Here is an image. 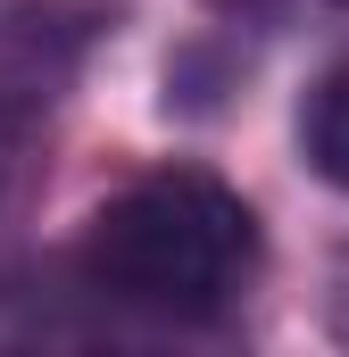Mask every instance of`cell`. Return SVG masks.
Returning a JSON list of instances; mask_svg holds the SVG:
<instances>
[{
	"label": "cell",
	"instance_id": "cell-1",
	"mask_svg": "<svg viewBox=\"0 0 349 357\" xmlns=\"http://www.w3.org/2000/svg\"><path fill=\"white\" fill-rule=\"evenodd\" d=\"M75 266L108 307L158 316V324H208L258 274V216L233 183L167 167V175L125 183L84 225Z\"/></svg>",
	"mask_w": 349,
	"mask_h": 357
},
{
	"label": "cell",
	"instance_id": "cell-2",
	"mask_svg": "<svg viewBox=\"0 0 349 357\" xmlns=\"http://www.w3.org/2000/svg\"><path fill=\"white\" fill-rule=\"evenodd\" d=\"M299 158L316 183L349 191V59H333L299 100Z\"/></svg>",
	"mask_w": 349,
	"mask_h": 357
},
{
	"label": "cell",
	"instance_id": "cell-3",
	"mask_svg": "<svg viewBox=\"0 0 349 357\" xmlns=\"http://www.w3.org/2000/svg\"><path fill=\"white\" fill-rule=\"evenodd\" d=\"M208 8L250 25H349V0H208Z\"/></svg>",
	"mask_w": 349,
	"mask_h": 357
}]
</instances>
